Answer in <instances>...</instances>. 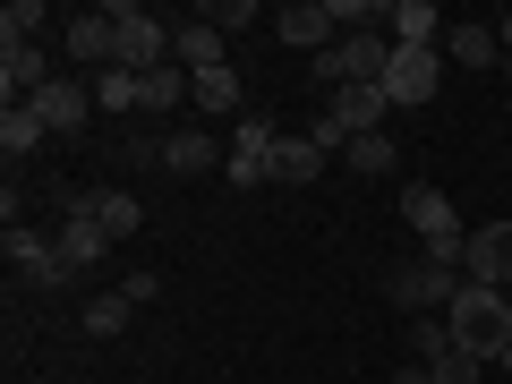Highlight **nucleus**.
<instances>
[{
    "label": "nucleus",
    "mask_w": 512,
    "mask_h": 384,
    "mask_svg": "<svg viewBox=\"0 0 512 384\" xmlns=\"http://www.w3.org/2000/svg\"><path fill=\"white\" fill-rule=\"evenodd\" d=\"M444 325H453V342L470 350V359H504V342H512V299L504 291H487V282H461V299L444 308Z\"/></svg>",
    "instance_id": "f257e3e1"
},
{
    "label": "nucleus",
    "mask_w": 512,
    "mask_h": 384,
    "mask_svg": "<svg viewBox=\"0 0 512 384\" xmlns=\"http://www.w3.org/2000/svg\"><path fill=\"white\" fill-rule=\"evenodd\" d=\"M103 18L120 26V60H111V69H128V77L171 69V26L154 18V9H137V0H103Z\"/></svg>",
    "instance_id": "f03ea898"
},
{
    "label": "nucleus",
    "mask_w": 512,
    "mask_h": 384,
    "mask_svg": "<svg viewBox=\"0 0 512 384\" xmlns=\"http://www.w3.org/2000/svg\"><path fill=\"white\" fill-rule=\"evenodd\" d=\"M384 291H393V308H402V316H444V308L461 299V265L410 256V265H393V274H384Z\"/></svg>",
    "instance_id": "7ed1b4c3"
},
{
    "label": "nucleus",
    "mask_w": 512,
    "mask_h": 384,
    "mask_svg": "<svg viewBox=\"0 0 512 384\" xmlns=\"http://www.w3.org/2000/svg\"><path fill=\"white\" fill-rule=\"evenodd\" d=\"M402 222L427 239V256H436V265H461V248H470V222L453 214V197H444V188H402Z\"/></svg>",
    "instance_id": "20e7f679"
},
{
    "label": "nucleus",
    "mask_w": 512,
    "mask_h": 384,
    "mask_svg": "<svg viewBox=\"0 0 512 384\" xmlns=\"http://www.w3.org/2000/svg\"><path fill=\"white\" fill-rule=\"evenodd\" d=\"M274 146H282V120H274V111H239V137H231L222 180H231V188H265V180H274Z\"/></svg>",
    "instance_id": "39448f33"
},
{
    "label": "nucleus",
    "mask_w": 512,
    "mask_h": 384,
    "mask_svg": "<svg viewBox=\"0 0 512 384\" xmlns=\"http://www.w3.org/2000/svg\"><path fill=\"white\" fill-rule=\"evenodd\" d=\"M274 35L291 43V52H333V43H342V26H333V0H282L274 9Z\"/></svg>",
    "instance_id": "423d86ee"
},
{
    "label": "nucleus",
    "mask_w": 512,
    "mask_h": 384,
    "mask_svg": "<svg viewBox=\"0 0 512 384\" xmlns=\"http://www.w3.org/2000/svg\"><path fill=\"white\" fill-rule=\"evenodd\" d=\"M52 256H60V274H69V282H86L94 265L111 256V239H103V222H94V205H86V214H60V231H52Z\"/></svg>",
    "instance_id": "0eeeda50"
},
{
    "label": "nucleus",
    "mask_w": 512,
    "mask_h": 384,
    "mask_svg": "<svg viewBox=\"0 0 512 384\" xmlns=\"http://www.w3.org/2000/svg\"><path fill=\"white\" fill-rule=\"evenodd\" d=\"M461 282L512 291V222H487V231H470V248H461Z\"/></svg>",
    "instance_id": "6e6552de"
},
{
    "label": "nucleus",
    "mask_w": 512,
    "mask_h": 384,
    "mask_svg": "<svg viewBox=\"0 0 512 384\" xmlns=\"http://www.w3.org/2000/svg\"><path fill=\"white\" fill-rule=\"evenodd\" d=\"M60 52H69L77 69H94V77H103L111 60H120V26H111L103 9H77V18H69V35H60Z\"/></svg>",
    "instance_id": "1a4fd4ad"
},
{
    "label": "nucleus",
    "mask_w": 512,
    "mask_h": 384,
    "mask_svg": "<svg viewBox=\"0 0 512 384\" xmlns=\"http://www.w3.org/2000/svg\"><path fill=\"white\" fill-rule=\"evenodd\" d=\"M436 52H402V43H393V69H384V94H393V111H427L436 103Z\"/></svg>",
    "instance_id": "9d476101"
},
{
    "label": "nucleus",
    "mask_w": 512,
    "mask_h": 384,
    "mask_svg": "<svg viewBox=\"0 0 512 384\" xmlns=\"http://www.w3.org/2000/svg\"><path fill=\"white\" fill-rule=\"evenodd\" d=\"M231 154H222V137L214 128H171L163 137V171L171 180H205V171H222Z\"/></svg>",
    "instance_id": "9b49d317"
},
{
    "label": "nucleus",
    "mask_w": 512,
    "mask_h": 384,
    "mask_svg": "<svg viewBox=\"0 0 512 384\" xmlns=\"http://www.w3.org/2000/svg\"><path fill=\"white\" fill-rule=\"evenodd\" d=\"M43 86H52V52L43 43H0V94L9 103H35Z\"/></svg>",
    "instance_id": "f8f14e48"
},
{
    "label": "nucleus",
    "mask_w": 512,
    "mask_h": 384,
    "mask_svg": "<svg viewBox=\"0 0 512 384\" xmlns=\"http://www.w3.org/2000/svg\"><path fill=\"white\" fill-rule=\"evenodd\" d=\"M0 248H9V265H18V274L35 282V291H69V274H60V256H52V239H43V231L9 222V239H0Z\"/></svg>",
    "instance_id": "ddd939ff"
},
{
    "label": "nucleus",
    "mask_w": 512,
    "mask_h": 384,
    "mask_svg": "<svg viewBox=\"0 0 512 384\" xmlns=\"http://www.w3.org/2000/svg\"><path fill=\"white\" fill-rule=\"evenodd\" d=\"M35 111H43V128H52V137H86V111H94V94L77 86V77H52V86L35 94Z\"/></svg>",
    "instance_id": "4468645a"
},
{
    "label": "nucleus",
    "mask_w": 512,
    "mask_h": 384,
    "mask_svg": "<svg viewBox=\"0 0 512 384\" xmlns=\"http://www.w3.org/2000/svg\"><path fill=\"white\" fill-rule=\"evenodd\" d=\"M325 111L350 128V137H376V128L393 120V94L384 86H342V94H325Z\"/></svg>",
    "instance_id": "2eb2a0df"
},
{
    "label": "nucleus",
    "mask_w": 512,
    "mask_h": 384,
    "mask_svg": "<svg viewBox=\"0 0 512 384\" xmlns=\"http://www.w3.org/2000/svg\"><path fill=\"white\" fill-rule=\"evenodd\" d=\"M384 35L402 43V52H436L444 9H436V0H393V9H384Z\"/></svg>",
    "instance_id": "dca6fc26"
},
{
    "label": "nucleus",
    "mask_w": 512,
    "mask_h": 384,
    "mask_svg": "<svg viewBox=\"0 0 512 384\" xmlns=\"http://www.w3.org/2000/svg\"><path fill=\"white\" fill-rule=\"evenodd\" d=\"M222 43H231V35H222V26H171V60H180V69L188 77H197V69H231V60H222Z\"/></svg>",
    "instance_id": "f3484780"
},
{
    "label": "nucleus",
    "mask_w": 512,
    "mask_h": 384,
    "mask_svg": "<svg viewBox=\"0 0 512 384\" xmlns=\"http://www.w3.org/2000/svg\"><path fill=\"white\" fill-rule=\"evenodd\" d=\"M43 146H52V128H43L35 103H9V111H0V154H9V163H26V154H43Z\"/></svg>",
    "instance_id": "a211bd4d"
},
{
    "label": "nucleus",
    "mask_w": 512,
    "mask_h": 384,
    "mask_svg": "<svg viewBox=\"0 0 512 384\" xmlns=\"http://www.w3.org/2000/svg\"><path fill=\"white\" fill-rule=\"evenodd\" d=\"M342 163L359 171V180H393V171H402V137H393V128H376V137H350Z\"/></svg>",
    "instance_id": "6ab92c4d"
},
{
    "label": "nucleus",
    "mask_w": 512,
    "mask_h": 384,
    "mask_svg": "<svg viewBox=\"0 0 512 384\" xmlns=\"http://www.w3.org/2000/svg\"><path fill=\"white\" fill-rule=\"evenodd\" d=\"M188 103H197L205 120H222V111L248 103V86H239V69H197V77H188Z\"/></svg>",
    "instance_id": "aec40b11"
},
{
    "label": "nucleus",
    "mask_w": 512,
    "mask_h": 384,
    "mask_svg": "<svg viewBox=\"0 0 512 384\" xmlns=\"http://www.w3.org/2000/svg\"><path fill=\"white\" fill-rule=\"evenodd\" d=\"M325 163H333V154H316V146H308V128H299V137H291V128H282V146H274V180L308 188V180H316V171H325Z\"/></svg>",
    "instance_id": "412c9836"
},
{
    "label": "nucleus",
    "mask_w": 512,
    "mask_h": 384,
    "mask_svg": "<svg viewBox=\"0 0 512 384\" xmlns=\"http://www.w3.org/2000/svg\"><path fill=\"white\" fill-rule=\"evenodd\" d=\"M94 222H103V239H128V231H146V205L128 188H94Z\"/></svg>",
    "instance_id": "4be33fe9"
},
{
    "label": "nucleus",
    "mask_w": 512,
    "mask_h": 384,
    "mask_svg": "<svg viewBox=\"0 0 512 384\" xmlns=\"http://www.w3.org/2000/svg\"><path fill=\"white\" fill-rule=\"evenodd\" d=\"M444 52H453L461 69H495V52H504V43H495V18H487V26H453Z\"/></svg>",
    "instance_id": "5701e85b"
},
{
    "label": "nucleus",
    "mask_w": 512,
    "mask_h": 384,
    "mask_svg": "<svg viewBox=\"0 0 512 384\" xmlns=\"http://www.w3.org/2000/svg\"><path fill=\"white\" fill-rule=\"evenodd\" d=\"M128 316H137V299H128V291L86 299V342H120V333H128Z\"/></svg>",
    "instance_id": "b1692460"
},
{
    "label": "nucleus",
    "mask_w": 512,
    "mask_h": 384,
    "mask_svg": "<svg viewBox=\"0 0 512 384\" xmlns=\"http://www.w3.org/2000/svg\"><path fill=\"white\" fill-rule=\"evenodd\" d=\"M94 111H146V77L103 69V77H94Z\"/></svg>",
    "instance_id": "393cba45"
},
{
    "label": "nucleus",
    "mask_w": 512,
    "mask_h": 384,
    "mask_svg": "<svg viewBox=\"0 0 512 384\" xmlns=\"http://www.w3.org/2000/svg\"><path fill=\"white\" fill-rule=\"evenodd\" d=\"M43 26H52L43 0H9V9H0V43H43Z\"/></svg>",
    "instance_id": "a878e982"
},
{
    "label": "nucleus",
    "mask_w": 512,
    "mask_h": 384,
    "mask_svg": "<svg viewBox=\"0 0 512 384\" xmlns=\"http://www.w3.org/2000/svg\"><path fill=\"white\" fill-rule=\"evenodd\" d=\"M444 350H461V342H453V325H444V316H410V359L436 367Z\"/></svg>",
    "instance_id": "bb28decb"
},
{
    "label": "nucleus",
    "mask_w": 512,
    "mask_h": 384,
    "mask_svg": "<svg viewBox=\"0 0 512 384\" xmlns=\"http://www.w3.org/2000/svg\"><path fill=\"white\" fill-rule=\"evenodd\" d=\"M180 103H188V69L171 60V69H154V77H146V111L163 120V111H180Z\"/></svg>",
    "instance_id": "cd10ccee"
},
{
    "label": "nucleus",
    "mask_w": 512,
    "mask_h": 384,
    "mask_svg": "<svg viewBox=\"0 0 512 384\" xmlns=\"http://www.w3.org/2000/svg\"><path fill=\"white\" fill-rule=\"evenodd\" d=\"M205 26L239 35V26H265V9H256V0H214V9H205Z\"/></svg>",
    "instance_id": "c85d7f7f"
},
{
    "label": "nucleus",
    "mask_w": 512,
    "mask_h": 384,
    "mask_svg": "<svg viewBox=\"0 0 512 384\" xmlns=\"http://www.w3.org/2000/svg\"><path fill=\"white\" fill-rule=\"evenodd\" d=\"M308 146H316V154H333V163H342V146H350V128L333 120L325 103H316V120H308Z\"/></svg>",
    "instance_id": "c756f323"
},
{
    "label": "nucleus",
    "mask_w": 512,
    "mask_h": 384,
    "mask_svg": "<svg viewBox=\"0 0 512 384\" xmlns=\"http://www.w3.org/2000/svg\"><path fill=\"white\" fill-rule=\"evenodd\" d=\"M478 367H487V359H470V350H444V359L427 367V384H478Z\"/></svg>",
    "instance_id": "7c9ffc66"
},
{
    "label": "nucleus",
    "mask_w": 512,
    "mask_h": 384,
    "mask_svg": "<svg viewBox=\"0 0 512 384\" xmlns=\"http://www.w3.org/2000/svg\"><path fill=\"white\" fill-rule=\"evenodd\" d=\"M393 384H427V359H410V367H393Z\"/></svg>",
    "instance_id": "2f4dec72"
},
{
    "label": "nucleus",
    "mask_w": 512,
    "mask_h": 384,
    "mask_svg": "<svg viewBox=\"0 0 512 384\" xmlns=\"http://www.w3.org/2000/svg\"><path fill=\"white\" fill-rule=\"evenodd\" d=\"M495 43H504V60H512V9H504V18H495Z\"/></svg>",
    "instance_id": "473e14b6"
},
{
    "label": "nucleus",
    "mask_w": 512,
    "mask_h": 384,
    "mask_svg": "<svg viewBox=\"0 0 512 384\" xmlns=\"http://www.w3.org/2000/svg\"><path fill=\"white\" fill-rule=\"evenodd\" d=\"M495 376H512V342H504V359H495Z\"/></svg>",
    "instance_id": "72a5a7b5"
},
{
    "label": "nucleus",
    "mask_w": 512,
    "mask_h": 384,
    "mask_svg": "<svg viewBox=\"0 0 512 384\" xmlns=\"http://www.w3.org/2000/svg\"><path fill=\"white\" fill-rule=\"evenodd\" d=\"M504 86H512V60H504Z\"/></svg>",
    "instance_id": "f704fd0d"
}]
</instances>
